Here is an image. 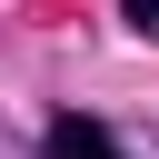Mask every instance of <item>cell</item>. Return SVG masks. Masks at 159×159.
Segmentation results:
<instances>
[{
  "mask_svg": "<svg viewBox=\"0 0 159 159\" xmlns=\"http://www.w3.org/2000/svg\"><path fill=\"white\" fill-rule=\"evenodd\" d=\"M119 20H129V30H149V40H159V0H119Z\"/></svg>",
  "mask_w": 159,
  "mask_h": 159,
  "instance_id": "cell-2",
  "label": "cell"
},
{
  "mask_svg": "<svg viewBox=\"0 0 159 159\" xmlns=\"http://www.w3.org/2000/svg\"><path fill=\"white\" fill-rule=\"evenodd\" d=\"M40 159H119V139H109L99 119H80V109H60V119H50V149H40Z\"/></svg>",
  "mask_w": 159,
  "mask_h": 159,
  "instance_id": "cell-1",
  "label": "cell"
}]
</instances>
